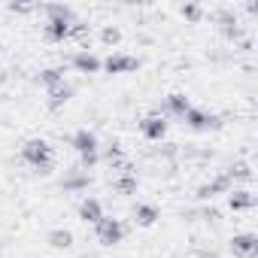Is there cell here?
<instances>
[{
    "label": "cell",
    "mask_w": 258,
    "mask_h": 258,
    "mask_svg": "<svg viewBox=\"0 0 258 258\" xmlns=\"http://www.w3.org/2000/svg\"><path fill=\"white\" fill-rule=\"evenodd\" d=\"M73 67H76L79 73H97V70H100V58L91 55V52H76V55H73Z\"/></svg>",
    "instance_id": "cell-13"
},
{
    "label": "cell",
    "mask_w": 258,
    "mask_h": 258,
    "mask_svg": "<svg viewBox=\"0 0 258 258\" xmlns=\"http://www.w3.org/2000/svg\"><path fill=\"white\" fill-rule=\"evenodd\" d=\"M70 146H73L79 155H91V152H97V137H94V131L82 127V131H76V134L70 137Z\"/></svg>",
    "instance_id": "cell-9"
},
{
    "label": "cell",
    "mask_w": 258,
    "mask_h": 258,
    "mask_svg": "<svg viewBox=\"0 0 258 258\" xmlns=\"http://www.w3.org/2000/svg\"><path fill=\"white\" fill-rule=\"evenodd\" d=\"M198 258H219V255H216V252H201Z\"/></svg>",
    "instance_id": "cell-25"
},
{
    "label": "cell",
    "mask_w": 258,
    "mask_h": 258,
    "mask_svg": "<svg viewBox=\"0 0 258 258\" xmlns=\"http://www.w3.org/2000/svg\"><path fill=\"white\" fill-rule=\"evenodd\" d=\"M164 106H167V112L170 115H176V118H185V112L191 109V103H188V97L185 94H167V100H164Z\"/></svg>",
    "instance_id": "cell-14"
},
{
    "label": "cell",
    "mask_w": 258,
    "mask_h": 258,
    "mask_svg": "<svg viewBox=\"0 0 258 258\" xmlns=\"http://www.w3.org/2000/svg\"><path fill=\"white\" fill-rule=\"evenodd\" d=\"M225 173H228V179H231V182H234V179L249 182V179L255 176V173H252V164H246V161H237V164H234L231 170H225Z\"/></svg>",
    "instance_id": "cell-19"
},
{
    "label": "cell",
    "mask_w": 258,
    "mask_h": 258,
    "mask_svg": "<svg viewBox=\"0 0 258 258\" xmlns=\"http://www.w3.org/2000/svg\"><path fill=\"white\" fill-rule=\"evenodd\" d=\"M70 97H73V85H70V82H61V85L49 88V106H52V109L64 106V103H67Z\"/></svg>",
    "instance_id": "cell-15"
},
{
    "label": "cell",
    "mask_w": 258,
    "mask_h": 258,
    "mask_svg": "<svg viewBox=\"0 0 258 258\" xmlns=\"http://www.w3.org/2000/svg\"><path fill=\"white\" fill-rule=\"evenodd\" d=\"M100 67L106 70V73H134L137 67H140V61L134 58V55H109L106 61H100Z\"/></svg>",
    "instance_id": "cell-5"
},
{
    "label": "cell",
    "mask_w": 258,
    "mask_h": 258,
    "mask_svg": "<svg viewBox=\"0 0 258 258\" xmlns=\"http://www.w3.org/2000/svg\"><path fill=\"white\" fill-rule=\"evenodd\" d=\"M231 252L237 258H255L258 255V237L255 234H234L231 237Z\"/></svg>",
    "instance_id": "cell-6"
},
{
    "label": "cell",
    "mask_w": 258,
    "mask_h": 258,
    "mask_svg": "<svg viewBox=\"0 0 258 258\" xmlns=\"http://www.w3.org/2000/svg\"><path fill=\"white\" fill-rule=\"evenodd\" d=\"M188 127H191V131H219V127H222V118L216 115V112H207V109H188L185 112V118H182Z\"/></svg>",
    "instance_id": "cell-3"
},
{
    "label": "cell",
    "mask_w": 258,
    "mask_h": 258,
    "mask_svg": "<svg viewBox=\"0 0 258 258\" xmlns=\"http://www.w3.org/2000/svg\"><path fill=\"white\" fill-rule=\"evenodd\" d=\"M231 185H234V182L228 179V173H219L216 179H210V182H204V185L198 188V198H201V201H213L216 195H228Z\"/></svg>",
    "instance_id": "cell-7"
},
{
    "label": "cell",
    "mask_w": 258,
    "mask_h": 258,
    "mask_svg": "<svg viewBox=\"0 0 258 258\" xmlns=\"http://www.w3.org/2000/svg\"><path fill=\"white\" fill-rule=\"evenodd\" d=\"M140 131H143V137L146 140H164V134H167V121H164V115H146L143 121H140Z\"/></svg>",
    "instance_id": "cell-8"
},
{
    "label": "cell",
    "mask_w": 258,
    "mask_h": 258,
    "mask_svg": "<svg viewBox=\"0 0 258 258\" xmlns=\"http://www.w3.org/2000/svg\"><path fill=\"white\" fill-rule=\"evenodd\" d=\"M22 158L37 170V173H52V146L46 140H28L22 146Z\"/></svg>",
    "instance_id": "cell-1"
},
{
    "label": "cell",
    "mask_w": 258,
    "mask_h": 258,
    "mask_svg": "<svg viewBox=\"0 0 258 258\" xmlns=\"http://www.w3.org/2000/svg\"><path fill=\"white\" fill-rule=\"evenodd\" d=\"M40 82H43L46 88L61 85V82H64V67H49V70H43V73H40Z\"/></svg>",
    "instance_id": "cell-20"
},
{
    "label": "cell",
    "mask_w": 258,
    "mask_h": 258,
    "mask_svg": "<svg viewBox=\"0 0 258 258\" xmlns=\"http://www.w3.org/2000/svg\"><path fill=\"white\" fill-rule=\"evenodd\" d=\"M79 219L88 222V225H97V222L103 219V207H100V201H97V198H85V201L79 204Z\"/></svg>",
    "instance_id": "cell-12"
},
{
    "label": "cell",
    "mask_w": 258,
    "mask_h": 258,
    "mask_svg": "<svg viewBox=\"0 0 258 258\" xmlns=\"http://www.w3.org/2000/svg\"><path fill=\"white\" fill-rule=\"evenodd\" d=\"M228 207L234 213H246V210L255 207V195L249 188H234V191H228Z\"/></svg>",
    "instance_id": "cell-10"
},
{
    "label": "cell",
    "mask_w": 258,
    "mask_h": 258,
    "mask_svg": "<svg viewBox=\"0 0 258 258\" xmlns=\"http://www.w3.org/2000/svg\"><path fill=\"white\" fill-rule=\"evenodd\" d=\"M201 216H204L207 222H216V219H219V210H216V207H207V210H201Z\"/></svg>",
    "instance_id": "cell-24"
},
{
    "label": "cell",
    "mask_w": 258,
    "mask_h": 258,
    "mask_svg": "<svg viewBox=\"0 0 258 258\" xmlns=\"http://www.w3.org/2000/svg\"><path fill=\"white\" fill-rule=\"evenodd\" d=\"M100 40H103V43H106V46H115V43H118V40H121V31H118V28H115V25H106V28H103V31H100Z\"/></svg>",
    "instance_id": "cell-21"
},
{
    "label": "cell",
    "mask_w": 258,
    "mask_h": 258,
    "mask_svg": "<svg viewBox=\"0 0 258 258\" xmlns=\"http://www.w3.org/2000/svg\"><path fill=\"white\" fill-rule=\"evenodd\" d=\"M88 185H91V176H88L82 167L70 170V173L64 176V182H61V188H64V191H85Z\"/></svg>",
    "instance_id": "cell-11"
},
{
    "label": "cell",
    "mask_w": 258,
    "mask_h": 258,
    "mask_svg": "<svg viewBox=\"0 0 258 258\" xmlns=\"http://www.w3.org/2000/svg\"><path fill=\"white\" fill-rule=\"evenodd\" d=\"M0 49H4V46H0Z\"/></svg>",
    "instance_id": "cell-26"
},
{
    "label": "cell",
    "mask_w": 258,
    "mask_h": 258,
    "mask_svg": "<svg viewBox=\"0 0 258 258\" xmlns=\"http://www.w3.org/2000/svg\"><path fill=\"white\" fill-rule=\"evenodd\" d=\"M94 231H97V240H100L103 246H115V243H121V237H124L121 219H112V216H103V219L94 225Z\"/></svg>",
    "instance_id": "cell-2"
},
{
    "label": "cell",
    "mask_w": 258,
    "mask_h": 258,
    "mask_svg": "<svg viewBox=\"0 0 258 258\" xmlns=\"http://www.w3.org/2000/svg\"><path fill=\"white\" fill-rule=\"evenodd\" d=\"M112 188H115L118 195H137V176H134V173H121V176H115Z\"/></svg>",
    "instance_id": "cell-17"
},
{
    "label": "cell",
    "mask_w": 258,
    "mask_h": 258,
    "mask_svg": "<svg viewBox=\"0 0 258 258\" xmlns=\"http://www.w3.org/2000/svg\"><path fill=\"white\" fill-rule=\"evenodd\" d=\"M43 13H46V16H70L73 10H70V7H64V4H46V7H43Z\"/></svg>",
    "instance_id": "cell-22"
},
{
    "label": "cell",
    "mask_w": 258,
    "mask_h": 258,
    "mask_svg": "<svg viewBox=\"0 0 258 258\" xmlns=\"http://www.w3.org/2000/svg\"><path fill=\"white\" fill-rule=\"evenodd\" d=\"M134 219H137V225L149 228V225L158 222V207H152V204H137V207H134Z\"/></svg>",
    "instance_id": "cell-16"
},
{
    "label": "cell",
    "mask_w": 258,
    "mask_h": 258,
    "mask_svg": "<svg viewBox=\"0 0 258 258\" xmlns=\"http://www.w3.org/2000/svg\"><path fill=\"white\" fill-rule=\"evenodd\" d=\"M73 25H76V16H73V13H70V16H49V22H46V37L55 40V43H61V40L70 37Z\"/></svg>",
    "instance_id": "cell-4"
},
{
    "label": "cell",
    "mask_w": 258,
    "mask_h": 258,
    "mask_svg": "<svg viewBox=\"0 0 258 258\" xmlns=\"http://www.w3.org/2000/svg\"><path fill=\"white\" fill-rule=\"evenodd\" d=\"M182 16H185L188 22H198V19L204 16V10H201L198 4H185V7H182Z\"/></svg>",
    "instance_id": "cell-23"
},
{
    "label": "cell",
    "mask_w": 258,
    "mask_h": 258,
    "mask_svg": "<svg viewBox=\"0 0 258 258\" xmlns=\"http://www.w3.org/2000/svg\"><path fill=\"white\" fill-rule=\"evenodd\" d=\"M49 243L55 249H70L73 246V234L67 228H55V231H49Z\"/></svg>",
    "instance_id": "cell-18"
}]
</instances>
